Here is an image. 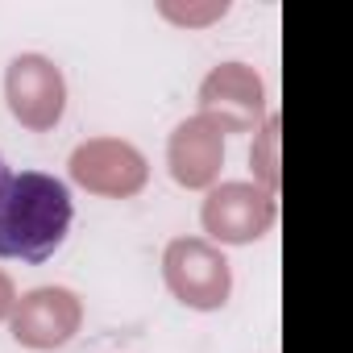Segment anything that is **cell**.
Masks as SVG:
<instances>
[{"label":"cell","mask_w":353,"mask_h":353,"mask_svg":"<svg viewBox=\"0 0 353 353\" xmlns=\"http://www.w3.org/2000/svg\"><path fill=\"white\" fill-rule=\"evenodd\" d=\"M71 192L42 170L9 174L0 188V258L46 262L71 233Z\"/></svg>","instance_id":"cell-1"},{"label":"cell","mask_w":353,"mask_h":353,"mask_svg":"<svg viewBox=\"0 0 353 353\" xmlns=\"http://www.w3.org/2000/svg\"><path fill=\"white\" fill-rule=\"evenodd\" d=\"M162 266H166L170 291L179 295L188 307H200V312L225 307L229 287H233V274H229V262H225V254H221L216 245L196 241V237L170 241Z\"/></svg>","instance_id":"cell-2"},{"label":"cell","mask_w":353,"mask_h":353,"mask_svg":"<svg viewBox=\"0 0 353 353\" xmlns=\"http://www.w3.org/2000/svg\"><path fill=\"white\" fill-rule=\"evenodd\" d=\"M5 96H9V108L13 117L34 129V133H46L59 125L63 108H67V83H63V71L42 59V54H21L9 63V75H5Z\"/></svg>","instance_id":"cell-3"},{"label":"cell","mask_w":353,"mask_h":353,"mask_svg":"<svg viewBox=\"0 0 353 353\" xmlns=\"http://www.w3.org/2000/svg\"><path fill=\"white\" fill-rule=\"evenodd\" d=\"M200 117L225 133H245L262 117V79L245 63L216 67L200 88Z\"/></svg>","instance_id":"cell-4"},{"label":"cell","mask_w":353,"mask_h":353,"mask_svg":"<svg viewBox=\"0 0 353 353\" xmlns=\"http://www.w3.org/2000/svg\"><path fill=\"white\" fill-rule=\"evenodd\" d=\"M270 225H274V200L254 183H225L212 188V196L204 200V229L216 241L245 245L258 241Z\"/></svg>","instance_id":"cell-5"},{"label":"cell","mask_w":353,"mask_h":353,"mask_svg":"<svg viewBox=\"0 0 353 353\" xmlns=\"http://www.w3.org/2000/svg\"><path fill=\"white\" fill-rule=\"evenodd\" d=\"M71 174L96 196H137L145 188V158L129 141H88L71 154Z\"/></svg>","instance_id":"cell-6"},{"label":"cell","mask_w":353,"mask_h":353,"mask_svg":"<svg viewBox=\"0 0 353 353\" xmlns=\"http://www.w3.org/2000/svg\"><path fill=\"white\" fill-rule=\"evenodd\" d=\"M79 299L67 287H38L13 307V336L30 349H59L79 328Z\"/></svg>","instance_id":"cell-7"},{"label":"cell","mask_w":353,"mask_h":353,"mask_svg":"<svg viewBox=\"0 0 353 353\" xmlns=\"http://www.w3.org/2000/svg\"><path fill=\"white\" fill-rule=\"evenodd\" d=\"M166 158H170L174 183H183V188H208L216 179L221 162H225V137H221V129L212 121L192 117V121H183L179 129L170 133Z\"/></svg>","instance_id":"cell-8"},{"label":"cell","mask_w":353,"mask_h":353,"mask_svg":"<svg viewBox=\"0 0 353 353\" xmlns=\"http://www.w3.org/2000/svg\"><path fill=\"white\" fill-rule=\"evenodd\" d=\"M9 307H13V283L0 274V316H9Z\"/></svg>","instance_id":"cell-9"},{"label":"cell","mask_w":353,"mask_h":353,"mask_svg":"<svg viewBox=\"0 0 353 353\" xmlns=\"http://www.w3.org/2000/svg\"><path fill=\"white\" fill-rule=\"evenodd\" d=\"M5 179H9V170H5V162H0V188H5Z\"/></svg>","instance_id":"cell-10"}]
</instances>
